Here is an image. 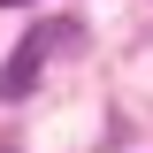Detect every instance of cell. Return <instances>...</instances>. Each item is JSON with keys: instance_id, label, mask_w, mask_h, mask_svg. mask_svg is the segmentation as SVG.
<instances>
[{"instance_id": "7a4b0ae2", "label": "cell", "mask_w": 153, "mask_h": 153, "mask_svg": "<svg viewBox=\"0 0 153 153\" xmlns=\"http://www.w3.org/2000/svg\"><path fill=\"white\" fill-rule=\"evenodd\" d=\"M0 8H23V0H0Z\"/></svg>"}, {"instance_id": "6da1fadb", "label": "cell", "mask_w": 153, "mask_h": 153, "mask_svg": "<svg viewBox=\"0 0 153 153\" xmlns=\"http://www.w3.org/2000/svg\"><path fill=\"white\" fill-rule=\"evenodd\" d=\"M54 46H76V23H38L16 54H8V69H0V100H31V92H38V69H46Z\"/></svg>"}]
</instances>
